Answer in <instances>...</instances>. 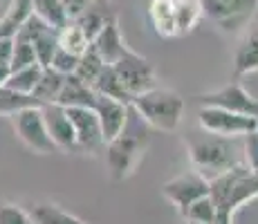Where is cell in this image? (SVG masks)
Returning a JSON list of instances; mask_svg holds the SVG:
<instances>
[{
	"label": "cell",
	"mask_w": 258,
	"mask_h": 224,
	"mask_svg": "<svg viewBox=\"0 0 258 224\" xmlns=\"http://www.w3.org/2000/svg\"><path fill=\"white\" fill-rule=\"evenodd\" d=\"M92 88H94V92L97 94L117 99V101H123V103H128V106H131V101H133L131 92L123 88L121 79H119V74L115 72V67L112 65H103V69L99 72V77L94 79Z\"/></svg>",
	"instance_id": "20"
},
{
	"label": "cell",
	"mask_w": 258,
	"mask_h": 224,
	"mask_svg": "<svg viewBox=\"0 0 258 224\" xmlns=\"http://www.w3.org/2000/svg\"><path fill=\"white\" fill-rule=\"evenodd\" d=\"M29 217H32V224H88L81 217L68 213L66 208H61L54 202H38L32 204L27 208Z\"/></svg>",
	"instance_id": "19"
},
{
	"label": "cell",
	"mask_w": 258,
	"mask_h": 224,
	"mask_svg": "<svg viewBox=\"0 0 258 224\" xmlns=\"http://www.w3.org/2000/svg\"><path fill=\"white\" fill-rule=\"evenodd\" d=\"M148 128L151 126L131 106L123 130L112 141L106 143V166L112 182H123L137 171L148 148V141H151Z\"/></svg>",
	"instance_id": "2"
},
{
	"label": "cell",
	"mask_w": 258,
	"mask_h": 224,
	"mask_svg": "<svg viewBox=\"0 0 258 224\" xmlns=\"http://www.w3.org/2000/svg\"><path fill=\"white\" fill-rule=\"evenodd\" d=\"M63 3V9H66V16H68V23L74 21V18L79 16V14H83L88 9V5L92 3V0H61Z\"/></svg>",
	"instance_id": "35"
},
{
	"label": "cell",
	"mask_w": 258,
	"mask_h": 224,
	"mask_svg": "<svg viewBox=\"0 0 258 224\" xmlns=\"http://www.w3.org/2000/svg\"><path fill=\"white\" fill-rule=\"evenodd\" d=\"M43 74V65L41 63H32V65L23 67V69H16V72H9L7 81L5 86L14 92H21V94H32L34 88H36L38 79Z\"/></svg>",
	"instance_id": "22"
},
{
	"label": "cell",
	"mask_w": 258,
	"mask_h": 224,
	"mask_svg": "<svg viewBox=\"0 0 258 224\" xmlns=\"http://www.w3.org/2000/svg\"><path fill=\"white\" fill-rule=\"evenodd\" d=\"M0 224H32V217H29L27 208L3 202L0 204Z\"/></svg>",
	"instance_id": "32"
},
{
	"label": "cell",
	"mask_w": 258,
	"mask_h": 224,
	"mask_svg": "<svg viewBox=\"0 0 258 224\" xmlns=\"http://www.w3.org/2000/svg\"><path fill=\"white\" fill-rule=\"evenodd\" d=\"M12 49H14V36H0V63L3 65H9Z\"/></svg>",
	"instance_id": "36"
},
{
	"label": "cell",
	"mask_w": 258,
	"mask_h": 224,
	"mask_svg": "<svg viewBox=\"0 0 258 224\" xmlns=\"http://www.w3.org/2000/svg\"><path fill=\"white\" fill-rule=\"evenodd\" d=\"M36 61V52H34V45L23 41V38L14 36V49H12V61H9V72H16V69H23Z\"/></svg>",
	"instance_id": "31"
},
{
	"label": "cell",
	"mask_w": 258,
	"mask_h": 224,
	"mask_svg": "<svg viewBox=\"0 0 258 224\" xmlns=\"http://www.w3.org/2000/svg\"><path fill=\"white\" fill-rule=\"evenodd\" d=\"M29 14H32V0H12L5 16L0 18V36H14Z\"/></svg>",
	"instance_id": "24"
},
{
	"label": "cell",
	"mask_w": 258,
	"mask_h": 224,
	"mask_svg": "<svg viewBox=\"0 0 258 224\" xmlns=\"http://www.w3.org/2000/svg\"><path fill=\"white\" fill-rule=\"evenodd\" d=\"M9 121H12V128H14V132H16V137L21 139V143L27 151L36 153V155H52V153H58V148L54 146L52 137H49V132H47L41 106H29V108H23V110L9 114Z\"/></svg>",
	"instance_id": "5"
},
{
	"label": "cell",
	"mask_w": 258,
	"mask_h": 224,
	"mask_svg": "<svg viewBox=\"0 0 258 224\" xmlns=\"http://www.w3.org/2000/svg\"><path fill=\"white\" fill-rule=\"evenodd\" d=\"M188 224H196V222H188Z\"/></svg>",
	"instance_id": "39"
},
{
	"label": "cell",
	"mask_w": 258,
	"mask_h": 224,
	"mask_svg": "<svg viewBox=\"0 0 258 224\" xmlns=\"http://www.w3.org/2000/svg\"><path fill=\"white\" fill-rule=\"evenodd\" d=\"M32 12L47 25H52L54 29H63L68 25V16L61 0H32Z\"/></svg>",
	"instance_id": "25"
},
{
	"label": "cell",
	"mask_w": 258,
	"mask_h": 224,
	"mask_svg": "<svg viewBox=\"0 0 258 224\" xmlns=\"http://www.w3.org/2000/svg\"><path fill=\"white\" fill-rule=\"evenodd\" d=\"M128 110L131 106L123 101H117V99L103 97V94H97V101H94V112L99 117V123H101V134L103 141H112L119 132L123 130L128 119Z\"/></svg>",
	"instance_id": "13"
},
{
	"label": "cell",
	"mask_w": 258,
	"mask_h": 224,
	"mask_svg": "<svg viewBox=\"0 0 258 224\" xmlns=\"http://www.w3.org/2000/svg\"><path fill=\"white\" fill-rule=\"evenodd\" d=\"M162 195H164L182 215L188 208V204L209 195V179L202 177L200 173L191 168V171L182 173V175L168 179L164 186H162Z\"/></svg>",
	"instance_id": "11"
},
{
	"label": "cell",
	"mask_w": 258,
	"mask_h": 224,
	"mask_svg": "<svg viewBox=\"0 0 258 224\" xmlns=\"http://www.w3.org/2000/svg\"><path fill=\"white\" fill-rule=\"evenodd\" d=\"M182 217L186 222H196V224H216V206H213L211 195H205L193 204H188V208L182 213Z\"/></svg>",
	"instance_id": "30"
},
{
	"label": "cell",
	"mask_w": 258,
	"mask_h": 224,
	"mask_svg": "<svg viewBox=\"0 0 258 224\" xmlns=\"http://www.w3.org/2000/svg\"><path fill=\"white\" fill-rule=\"evenodd\" d=\"M200 7L202 16L222 32H238L254 18L258 0H200Z\"/></svg>",
	"instance_id": "7"
},
{
	"label": "cell",
	"mask_w": 258,
	"mask_h": 224,
	"mask_svg": "<svg viewBox=\"0 0 258 224\" xmlns=\"http://www.w3.org/2000/svg\"><path fill=\"white\" fill-rule=\"evenodd\" d=\"M58 47L68 49L74 56H81L88 47H90V41L88 36L77 27L74 23H68L63 29H58Z\"/></svg>",
	"instance_id": "26"
},
{
	"label": "cell",
	"mask_w": 258,
	"mask_h": 224,
	"mask_svg": "<svg viewBox=\"0 0 258 224\" xmlns=\"http://www.w3.org/2000/svg\"><path fill=\"white\" fill-rule=\"evenodd\" d=\"M258 72V27H251L238 41L234 52V79Z\"/></svg>",
	"instance_id": "15"
},
{
	"label": "cell",
	"mask_w": 258,
	"mask_h": 224,
	"mask_svg": "<svg viewBox=\"0 0 258 224\" xmlns=\"http://www.w3.org/2000/svg\"><path fill=\"white\" fill-rule=\"evenodd\" d=\"M41 110L54 146L61 153H77V137H74V128L68 119L66 108L61 103H43Z\"/></svg>",
	"instance_id": "12"
},
{
	"label": "cell",
	"mask_w": 258,
	"mask_h": 224,
	"mask_svg": "<svg viewBox=\"0 0 258 224\" xmlns=\"http://www.w3.org/2000/svg\"><path fill=\"white\" fill-rule=\"evenodd\" d=\"M131 106L151 128L162 132H175L184 119V99L171 88H151L135 94Z\"/></svg>",
	"instance_id": "4"
},
{
	"label": "cell",
	"mask_w": 258,
	"mask_h": 224,
	"mask_svg": "<svg viewBox=\"0 0 258 224\" xmlns=\"http://www.w3.org/2000/svg\"><path fill=\"white\" fill-rule=\"evenodd\" d=\"M202 18L200 0H175V23L177 36H186Z\"/></svg>",
	"instance_id": "23"
},
{
	"label": "cell",
	"mask_w": 258,
	"mask_h": 224,
	"mask_svg": "<svg viewBox=\"0 0 258 224\" xmlns=\"http://www.w3.org/2000/svg\"><path fill=\"white\" fill-rule=\"evenodd\" d=\"M92 3H110V0H92Z\"/></svg>",
	"instance_id": "38"
},
{
	"label": "cell",
	"mask_w": 258,
	"mask_h": 224,
	"mask_svg": "<svg viewBox=\"0 0 258 224\" xmlns=\"http://www.w3.org/2000/svg\"><path fill=\"white\" fill-rule=\"evenodd\" d=\"M94 101H97V92H94L90 83L81 81L77 74H68L56 103H61L63 108H72V106L94 108Z\"/></svg>",
	"instance_id": "16"
},
{
	"label": "cell",
	"mask_w": 258,
	"mask_h": 224,
	"mask_svg": "<svg viewBox=\"0 0 258 224\" xmlns=\"http://www.w3.org/2000/svg\"><path fill=\"white\" fill-rule=\"evenodd\" d=\"M77 63H79V56H74V54H70L63 47H56V52H54V56H52V61H49L47 67L56 69V72H61L68 77V74H74Z\"/></svg>",
	"instance_id": "33"
},
{
	"label": "cell",
	"mask_w": 258,
	"mask_h": 224,
	"mask_svg": "<svg viewBox=\"0 0 258 224\" xmlns=\"http://www.w3.org/2000/svg\"><path fill=\"white\" fill-rule=\"evenodd\" d=\"M29 106H41L32 94H21V92H14L7 86H0V114H14L23 108Z\"/></svg>",
	"instance_id": "29"
},
{
	"label": "cell",
	"mask_w": 258,
	"mask_h": 224,
	"mask_svg": "<svg viewBox=\"0 0 258 224\" xmlns=\"http://www.w3.org/2000/svg\"><path fill=\"white\" fill-rule=\"evenodd\" d=\"M196 101L200 106H213V108H222V110L229 112H238V114H249V117L258 119V99L254 94H249L242 83L234 79L227 86L213 90V92H205L198 94Z\"/></svg>",
	"instance_id": "8"
},
{
	"label": "cell",
	"mask_w": 258,
	"mask_h": 224,
	"mask_svg": "<svg viewBox=\"0 0 258 224\" xmlns=\"http://www.w3.org/2000/svg\"><path fill=\"white\" fill-rule=\"evenodd\" d=\"M112 67H115V72L119 74V79H121L123 88L131 92V97L142 94V92H146V90L157 86L155 67L148 63L146 56L133 52L131 47L126 49V54H123Z\"/></svg>",
	"instance_id": "9"
},
{
	"label": "cell",
	"mask_w": 258,
	"mask_h": 224,
	"mask_svg": "<svg viewBox=\"0 0 258 224\" xmlns=\"http://www.w3.org/2000/svg\"><path fill=\"white\" fill-rule=\"evenodd\" d=\"M103 58L97 54V49L92 47V43H90V47L86 49V52L79 56V63H77V69H74V74H77L81 81H86V83H94V79L99 77V72L103 69Z\"/></svg>",
	"instance_id": "27"
},
{
	"label": "cell",
	"mask_w": 258,
	"mask_h": 224,
	"mask_svg": "<svg viewBox=\"0 0 258 224\" xmlns=\"http://www.w3.org/2000/svg\"><path fill=\"white\" fill-rule=\"evenodd\" d=\"M148 21H151L157 36L177 38L175 0H151L148 3Z\"/></svg>",
	"instance_id": "17"
},
{
	"label": "cell",
	"mask_w": 258,
	"mask_h": 224,
	"mask_svg": "<svg viewBox=\"0 0 258 224\" xmlns=\"http://www.w3.org/2000/svg\"><path fill=\"white\" fill-rule=\"evenodd\" d=\"M242 162L251 168V171H258V130L245 134V146H242Z\"/></svg>",
	"instance_id": "34"
},
{
	"label": "cell",
	"mask_w": 258,
	"mask_h": 224,
	"mask_svg": "<svg viewBox=\"0 0 258 224\" xmlns=\"http://www.w3.org/2000/svg\"><path fill=\"white\" fill-rule=\"evenodd\" d=\"M7 77H9V65H3V63H0V86H5Z\"/></svg>",
	"instance_id": "37"
},
{
	"label": "cell",
	"mask_w": 258,
	"mask_h": 224,
	"mask_svg": "<svg viewBox=\"0 0 258 224\" xmlns=\"http://www.w3.org/2000/svg\"><path fill=\"white\" fill-rule=\"evenodd\" d=\"M198 126H200V130L218 134V137L238 139L258 130V119L249 117V114L222 110V108L200 106V110H198Z\"/></svg>",
	"instance_id": "6"
},
{
	"label": "cell",
	"mask_w": 258,
	"mask_h": 224,
	"mask_svg": "<svg viewBox=\"0 0 258 224\" xmlns=\"http://www.w3.org/2000/svg\"><path fill=\"white\" fill-rule=\"evenodd\" d=\"M92 47L97 49V54L103 58L106 65H115L119 58L126 54L128 45L121 36V27H119V18L117 14L108 16V21L103 23L101 32L97 34V38L92 41Z\"/></svg>",
	"instance_id": "14"
},
{
	"label": "cell",
	"mask_w": 258,
	"mask_h": 224,
	"mask_svg": "<svg viewBox=\"0 0 258 224\" xmlns=\"http://www.w3.org/2000/svg\"><path fill=\"white\" fill-rule=\"evenodd\" d=\"M209 195L216 206V224H234L236 213L258 197V171L245 162L209 182Z\"/></svg>",
	"instance_id": "1"
},
{
	"label": "cell",
	"mask_w": 258,
	"mask_h": 224,
	"mask_svg": "<svg viewBox=\"0 0 258 224\" xmlns=\"http://www.w3.org/2000/svg\"><path fill=\"white\" fill-rule=\"evenodd\" d=\"M66 112L74 128V137H77V153H90V155L101 153L106 148V141H103L101 123H99L94 108L72 106L66 108Z\"/></svg>",
	"instance_id": "10"
},
{
	"label": "cell",
	"mask_w": 258,
	"mask_h": 224,
	"mask_svg": "<svg viewBox=\"0 0 258 224\" xmlns=\"http://www.w3.org/2000/svg\"><path fill=\"white\" fill-rule=\"evenodd\" d=\"M112 5L110 3H90L88 5V9L83 14H79L74 21V23L79 29H81L83 34L88 36V41H94L97 38V34L101 32V27H103V23L108 21V16H112Z\"/></svg>",
	"instance_id": "18"
},
{
	"label": "cell",
	"mask_w": 258,
	"mask_h": 224,
	"mask_svg": "<svg viewBox=\"0 0 258 224\" xmlns=\"http://www.w3.org/2000/svg\"><path fill=\"white\" fill-rule=\"evenodd\" d=\"M184 143L193 171H198L209 182L242 162V157L238 155V148L227 137H218V134L200 130L198 134L188 132L184 137Z\"/></svg>",
	"instance_id": "3"
},
{
	"label": "cell",
	"mask_w": 258,
	"mask_h": 224,
	"mask_svg": "<svg viewBox=\"0 0 258 224\" xmlns=\"http://www.w3.org/2000/svg\"><path fill=\"white\" fill-rule=\"evenodd\" d=\"M32 45H34V52H36V61L41 63L43 67H47L54 52H56V47H58V29L47 27L45 32H41L34 38Z\"/></svg>",
	"instance_id": "28"
},
{
	"label": "cell",
	"mask_w": 258,
	"mask_h": 224,
	"mask_svg": "<svg viewBox=\"0 0 258 224\" xmlns=\"http://www.w3.org/2000/svg\"><path fill=\"white\" fill-rule=\"evenodd\" d=\"M63 81H66V74L56 72L52 67H43V74L38 79L36 88H34L32 97L36 99L38 103H56L58 94H61V88H63Z\"/></svg>",
	"instance_id": "21"
}]
</instances>
